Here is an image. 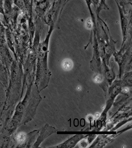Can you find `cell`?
<instances>
[{
    "instance_id": "cell-7",
    "label": "cell",
    "mask_w": 132,
    "mask_h": 148,
    "mask_svg": "<svg viewBox=\"0 0 132 148\" xmlns=\"http://www.w3.org/2000/svg\"><path fill=\"white\" fill-rule=\"evenodd\" d=\"M99 114H95V116L97 118H98V116H99Z\"/></svg>"
},
{
    "instance_id": "cell-2",
    "label": "cell",
    "mask_w": 132,
    "mask_h": 148,
    "mask_svg": "<svg viewBox=\"0 0 132 148\" xmlns=\"http://www.w3.org/2000/svg\"><path fill=\"white\" fill-rule=\"evenodd\" d=\"M61 65L64 70L69 71L71 70L73 67V63L70 59H66L62 61Z\"/></svg>"
},
{
    "instance_id": "cell-5",
    "label": "cell",
    "mask_w": 132,
    "mask_h": 148,
    "mask_svg": "<svg viewBox=\"0 0 132 148\" xmlns=\"http://www.w3.org/2000/svg\"><path fill=\"white\" fill-rule=\"evenodd\" d=\"M124 91L125 92H128L129 91L128 89L127 88H125L124 89Z\"/></svg>"
},
{
    "instance_id": "cell-1",
    "label": "cell",
    "mask_w": 132,
    "mask_h": 148,
    "mask_svg": "<svg viewBox=\"0 0 132 148\" xmlns=\"http://www.w3.org/2000/svg\"><path fill=\"white\" fill-rule=\"evenodd\" d=\"M15 139L16 142L18 144H23L27 141L28 136L25 133L21 132L17 134Z\"/></svg>"
},
{
    "instance_id": "cell-6",
    "label": "cell",
    "mask_w": 132,
    "mask_h": 148,
    "mask_svg": "<svg viewBox=\"0 0 132 148\" xmlns=\"http://www.w3.org/2000/svg\"><path fill=\"white\" fill-rule=\"evenodd\" d=\"M77 90H81V89H82V88H81V86H78L77 87Z\"/></svg>"
},
{
    "instance_id": "cell-3",
    "label": "cell",
    "mask_w": 132,
    "mask_h": 148,
    "mask_svg": "<svg viewBox=\"0 0 132 148\" xmlns=\"http://www.w3.org/2000/svg\"><path fill=\"white\" fill-rule=\"evenodd\" d=\"M86 27L88 29H91L92 27L93 24L91 18H88L85 22Z\"/></svg>"
},
{
    "instance_id": "cell-4",
    "label": "cell",
    "mask_w": 132,
    "mask_h": 148,
    "mask_svg": "<svg viewBox=\"0 0 132 148\" xmlns=\"http://www.w3.org/2000/svg\"><path fill=\"white\" fill-rule=\"evenodd\" d=\"M103 78L101 75H96L94 78V81L96 83H100L102 81Z\"/></svg>"
}]
</instances>
